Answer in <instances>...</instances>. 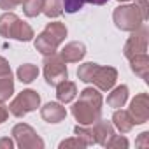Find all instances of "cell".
<instances>
[{"label": "cell", "mask_w": 149, "mask_h": 149, "mask_svg": "<svg viewBox=\"0 0 149 149\" xmlns=\"http://www.w3.org/2000/svg\"><path fill=\"white\" fill-rule=\"evenodd\" d=\"M102 93L97 88H84L79 95V100L72 105V116L79 125H93L102 116Z\"/></svg>", "instance_id": "obj_1"}, {"label": "cell", "mask_w": 149, "mask_h": 149, "mask_svg": "<svg viewBox=\"0 0 149 149\" xmlns=\"http://www.w3.org/2000/svg\"><path fill=\"white\" fill-rule=\"evenodd\" d=\"M65 37H67V26L60 21H51L37 35V39L33 40V46L39 53L51 54V53H56V49L65 40Z\"/></svg>", "instance_id": "obj_2"}, {"label": "cell", "mask_w": 149, "mask_h": 149, "mask_svg": "<svg viewBox=\"0 0 149 149\" xmlns=\"http://www.w3.org/2000/svg\"><path fill=\"white\" fill-rule=\"evenodd\" d=\"M0 35L6 39H16L21 42H28L35 37L32 26L25 23L23 19H19L11 11L0 16Z\"/></svg>", "instance_id": "obj_3"}, {"label": "cell", "mask_w": 149, "mask_h": 149, "mask_svg": "<svg viewBox=\"0 0 149 149\" xmlns=\"http://www.w3.org/2000/svg\"><path fill=\"white\" fill-rule=\"evenodd\" d=\"M112 19H114L116 26L123 32H133L135 28H139L144 23L142 14L135 4H126V6L116 7L112 13Z\"/></svg>", "instance_id": "obj_4"}, {"label": "cell", "mask_w": 149, "mask_h": 149, "mask_svg": "<svg viewBox=\"0 0 149 149\" xmlns=\"http://www.w3.org/2000/svg\"><path fill=\"white\" fill-rule=\"evenodd\" d=\"M44 77L46 83L49 86H58L61 81L68 79V70L65 61L60 58V54L51 53V54H44Z\"/></svg>", "instance_id": "obj_5"}, {"label": "cell", "mask_w": 149, "mask_h": 149, "mask_svg": "<svg viewBox=\"0 0 149 149\" xmlns=\"http://www.w3.org/2000/svg\"><path fill=\"white\" fill-rule=\"evenodd\" d=\"M40 105V95L33 90H23L18 97L9 104V112L16 118H23L28 112L35 111Z\"/></svg>", "instance_id": "obj_6"}, {"label": "cell", "mask_w": 149, "mask_h": 149, "mask_svg": "<svg viewBox=\"0 0 149 149\" xmlns=\"http://www.w3.org/2000/svg\"><path fill=\"white\" fill-rule=\"evenodd\" d=\"M11 135L14 137L16 144L19 149H42L44 147V140L39 137V133L26 123H18Z\"/></svg>", "instance_id": "obj_7"}, {"label": "cell", "mask_w": 149, "mask_h": 149, "mask_svg": "<svg viewBox=\"0 0 149 149\" xmlns=\"http://www.w3.org/2000/svg\"><path fill=\"white\" fill-rule=\"evenodd\" d=\"M132 35L128 37V40L125 42V47H123V54L130 60L132 56L135 54H140V53H146L147 51V28L144 25H140L139 28H135L133 32H130Z\"/></svg>", "instance_id": "obj_8"}, {"label": "cell", "mask_w": 149, "mask_h": 149, "mask_svg": "<svg viewBox=\"0 0 149 149\" xmlns=\"http://www.w3.org/2000/svg\"><path fill=\"white\" fill-rule=\"evenodd\" d=\"M132 119L135 125H144L149 121V95L147 93H139L135 95V98L130 102V109H128Z\"/></svg>", "instance_id": "obj_9"}, {"label": "cell", "mask_w": 149, "mask_h": 149, "mask_svg": "<svg viewBox=\"0 0 149 149\" xmlns=\"http://www.w3.org/2000/svg\"><path fill=\"white\" fill-rule=\"evenodd\" d=\"M118 81V70L114 67H97L95 74H93V77H91V83L95 84L97 90L100 91H109L114 88Z\"/></svg>", "instance_id": "obj_10"}, {"label": "cell", "mask_w": 149, "mask_h": 149, "mask_svg": "<svg viewBox=\"0 0 149 149\" xmlns=\"http://www.w3.org/2000/svg\"><path fill=\"white\" fill-rule=\"evenodd\" d=\"M84 56H86V46L79 40L65 44V47L60 51V58L65 63H79Z\"/></svg>", "instance_id": "obj_11"}, {"label": "cell", "mask_w": 149, "mask_h": 149, "mask_svg": "<svg viewBox=\"0 0 149 149\" xmlns=\"http://www.w3.org/2000/svg\"><path fill=\"white\" fill-rule=\"evenodd\" d=\"M40 116L46 123H60L67 118V109L60 102H49L40 109Z\"/></svg>", "instance_id": "obj_12"}, {"label": "cell", "mask_w": 149, "mask_h": 149, "mask_svg": "<svg viewBox=\"0 0 149 149\" xmlns=\"http://www.w3.org/2000/svg\"><path fill=\"white\" fill-rule=\"evenodd\" d=\"M130 68L135 76L147 81V77H149V56H147V53H140V54L132 56L130 58Z\"/></svg>", "instance_id": "obj_13"}, {"label": "cell", "mask_w": 149, "mask_h": 149, "mask_svg": "<svg viewBox=\"0 0 149 149\" xmlns=\"http://www.w3.org/2000/svg\"><path fill=\"white\" fill-rule=\"evenodd\" d=\"M91 126H93V132H95V140H97V144H100V146H105L107 140L114 135V125H112L111 121L98 119V121H95Z\"/></svg>", "instance_id": "obj_14"}, {"label": "cell", "mask_w": 149, "mask_h": 149, "mask_svg": "<svg viewBox=\"0 0 149 149\" xmlns=\"http://www.w3.org/2000/svg\"><path fill=\"white\" fill-rule=\"evenodd\" d=\"M76 95H77V86L72 81L65 79L56 86V98H58L60 104H70L74 98H76Z\"/></svg>", "instance_id": "obj_15"}, {"label": "cell", "mask_w": 149, "mask_h": 149, "mask_svg": "<svg viewBox=\"0 0 149 149\" xmlns=\"http://www.w3.org/2000/svg\"><path fill=\"white\" fill-rule=\"evenodd\" d=\"M112 125H114L121 133H128V132H132V128L135 126V123H133L130 112H128V111H123L121 107L114 112V116H112Z\"/></svg>", "instance_id": "obj_16"}, {"label": "cell", "mask_w": 149, "mask_h": 149, "mask_svg": "<svg viewBox=\"0 0 149 149\" xmlns=\"http://www.w3.org/2000/svg\"><path fill=\"white\" fill-rule=\"evenodd\" d=\"M126 100H128V86H126V84L116 86V88L109 93V97H107V104H109L112 109L123 107V105L126 104Z\"/></svg>", "instance_id": "obj_17"}, {"label": "cell", "mask_w": 149, "mask_h": 149, "mask_svg": "<svg viewBox=\"0 0 149 149\" xmlns=\"http://www.w3.org/2000/svg\"><path fill=\"white\" fill-rule=\"evenodd\" d=\"M16 76H18V79H19L23 84H30V83H33V81L37 79L39 68H37V65H33V63H23V65H19Z\"/></svg>", "instance_id": "obj_18"}, {"label": "cell", "mask_w": 149, "mask_h": 149, "mask_svg": "<svg viewBox=\"0 0 149 149\" xmlns=\"http://www.w3.org/2000/svg\"><path fill=\"white\" fill-rule=\"evenodd\" d=\"M14 93V79H13V74L9 76H2L0 77V104L7 102Z\"/></svg>", "instance_id": "obj_19"}, {"label": "cell", "mask_w": 149, "mask_h": 149, "mask_svg": "<svg viewBox=\"0 0 149 149\" xmlns=\"http://www.w3.org/2000/svg\"><path fill=\"white\" fill-rule=\"evenodd\" d=\"M74 133H76L77 139H81L84 142V146H93L97 144L95 140V132H93V126L91 125H77L76 128H74Z\"/></svg>", "instance_id": "obj_20"}, {"label": "cell", "mask_w": 149, "mask_h": 149, "mask_svg": "<svg viewBox=\"0 0 149 149\" xmlns=\"http://www.w3.org/2000/svg\"><path fill=\"white\" fill-rule=\"evenodd\" d=\"M42 13H44L49 19H51V18H60V16H61V13H63L61 0H44Z\"/></svg>", "instance_id": "obj_21"}, {"label": "cell", "mask_w": 149, "mask_h": 149, "mask_svg": "<svg viewBox=\"0 0 149 149\" xmlns=\"http://www.w3.org/2000/svg\"><path fill=\"white\" fill-rule=\"evenodd\" d=\"M44 0H25L23 2V13L28 18H37L42 13Z\"/></svg>", "instance_id": "obj_22"}, {"label": "cell", "mask_w": 149, "mask_h": 149, "mask_svg": "<svg viewBox=\"0 0 149 149\" xmlns=\"http://www.w3.org/2000/svg\"><path fill=\"white\" fill-rule=\"evenodd\" d=\"M97 67H98V63H93V61H88V63L79 65V68H77V77H79V81L91 83V77H93Z\"/></svg>", "instance_id": "obj_23"}, {"label": "cell", "mask_w": 149, "mask_h": 149, "mask_svg": "<svg viewBox=\"0 0 149 149\" xmlns=\"http://www.w3.org/2000/svg\"><path fill=\"white\" fill-rule=\"evenodd\" d=\"M104 147H109V149H126V147H128V139L114 133V135L107 140V144H105Z\"/></svg>", "instance_id": "obj_24"}, {"label": "cell", "mask_w": 149, "mask_h": 149, "mask_svg": "<svg viewBox=\"0 0 149 149\" xmlns=\"http://www.w3.org/2000/svg\"><path fill=\"white\" fill-rule=\"evenodd\" d=\"M83 6H84V0H61V7L68 14H74V13L81 11Z\"/></svg>", "instance_id": "obj_25"}, {"label": "cell", "mask_w": 149, "mask_h": 149, "mask_svg": "<svg viewBox=\"0 0 149 149\" xmlns=\"http://www.w3.org/2000/svg\"><path fill=\"white\" fill-rule=\"evenodd\" d=\"M68 147H77L79 149V147H86V146L77 137H72V139H67V140H61L60 142V149H68Z\"/></svg>", "instance_id": "obj_26"}, {"label": "cell", "mask_w": 149, "mask_h": 149, "mask_svg": "<svg viewBox=\"0 0 149 149\" xmlns=\"http://www.w3.org/2000/svg\"><path fill=\"white\" fill-rule=\"evenodd\" d=\"M135 6H137V9L140 11V14H142V19H144V21H147V19H149L147 0H135Z\"/></svg>", "instance_id": "obj_27"}, {"label": "cell", "mask_w": 149, "mask_h": 149, "mask_svg": "<svg viewBox=\"0 0 149 149\" xmlns=\"http://www.w3.org/2000/svg\"><path fill=\"white\" fill-rule=\"evenodd\" d=\"M25 0H0V9H6V11H13L16 6L23 4Z\"/></svg>", "instance_id": "obj_28"}, {"label": "cell", "mask_w": 149, "mask_h": 149, "mask_svg": "<svg viewBox=\"0 0 149 149\" xmlns=\"http://www.w3.org/2000/svg\"><path fill=\"white\" fill-rule=\"evenodd\" d=\"M9 74H13L9 61H7L4 56H0V77H2V76H9Z\"/></svg>", "instance_id": "obj_29"}, {"label": "cell", "mask_w": 149, "mask_h": 149, "mask_svg": "<svg viewBox=\"0 0 149 149\" xmlns=\"http://www.w3.org/2000/svg\"><path fill=\"white\" fill-rule=\"evenodd\" d=\"M135 146H139V147H149V132H142L139 135Z\"/></svg>", "instance_id": "obj_30"}, {"label": "cell", "mask_w": 149, "mask_h": 149, "mask_svg": "<svg viewBox=\"0 0 149 149\" xmlns=\"http://www.w3.org/2000/svg\"><path fill=\"white\" fill-rule=\"evenodd\" d=\"M13 147H14V142H13L9 137L0 139V149H13Z\"/></svg>", "instance_id": "obj_31"}, {"label": "cell", "mask_w": 149, "mask_h": 149, "mask_svg": "<svg viewBox=\"0 0 149 149\" xmlns=\"http://www.w3.org/2000/svg\"><path fill=\"white\" fill-rule=\"evenodd\" d=\"M7 118H9V111H7V107H4L2 104H0V125L6 123Z\"/></svg>", "instance_id": "obj_32"}, {"label": "cell", "mask_w": 149, "mask_h": 149, "mask_svg": "<svg viewBox=\"0 0 149 149\" xmlns=\"http://www.w3.org/2000/svg\"><path fill=\"white\" fill-rule=\"evenodd\" d=\"M109 0H84V4H93V6H104Z\"/></svg>", "instance_id": "obj_33"}, {"label": "cell", "mask_w": 149, "mask_h": 149, "mask_svg": "<svg viewBox=\"0 0 149 149\" xmlns=\"http://www.w3.org/2000/svg\"><path fill=\"white\" fill-rule=\"evenodd\" d=\"M118 2H128V0H118Z\"/></svg>", "instance_id": "obj_34"}]
</instances>
